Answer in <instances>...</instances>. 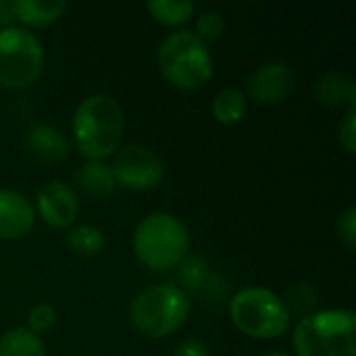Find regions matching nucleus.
Here are the masks:
<instances>
[{
	"label": "nucleus",
	"mask_w": 356,
	"mask_h": 356,
	"mask_svg": "<svg viewBox=\"0 0 356 356\" xmlns=\"http://www.w3.org/2000/svg\"><path fill=\"white\" fill-rule=\"evenodd\" d=\"M73 144L88 161H104L121 148L125 115L119 102L106 94L83 98L71 121Z\"/></svg>",
	"instance_id": "obj_1"
},
{
	"label": "nucleus",
	"mask_w": 356,
	"mask_h": 356,
	"mask_svg": "<svg viewBox=\"0 0 356 356\" xmlns=\"http://www.w3.org/2000/svg\"><path fill=\"white\" fill-rule=\"evenodd\" d=\"M190 250L188 227L171 213L146 215L134 232V252L138 261L156 273L173 271Z\"/></svg>",
	"instance_id": "obj_2"
},
{
	"label": "nucleus",
	"mask_w": 356,
	"mask_h": 356,
	"mask_svg": "<svg viewBox=\"0 0 356 356\" xmlns=\"http://www.w3.org/2000/svg\"><path fill=\"white\" fill-rule=\"evenodd\" d=\"M355 332L350 309H323L298 321L292 344L296 356H356Z\"/></svg>",
	"instance_id": "obj_3"
},
{
	"label": "nucleus",
	"mask_w": 356,
	"mask_h": 356,
	"mask_svg": "<svg viewBox=\"0 0 356 356\" xmlns=\"http://www.w3.org/2000/svg\"><path fill=\"white\" fill-rule=\"evenodd\" d=\"M190 317V298L171 284H161L140 292L129 307L131 327L150 340H163L186 325Z\"/></svg>",
	"instance_id": "obj_4"
},
{
	"label": "nucleus",
	"mask_w": 356,
	"mask_h": 356,
	"mask_svg": "<svg viewBox=\"0 0 356 356\" xmlns=\"http://www.w3.org/2000/svg\"><path fill=\"white\" fill-rule=\"evenodd\" d=\"M156 65L161 75L179 90H200L213 77V56L190 29H179L163 40Z\"/></svg>",
	"instance_id": "obj_5"
},
{
	"label": "nucleus",
	"mask_w": 356,
	"mask_h": 356,
	"mask_svg": "<svg viewBox=\"0 0 356 356\" xmlns=\"http://www.w3.org/2000/svg\"><path fill=\"white\" fill-rule=\"evenodd\" d=\"M229 317L236 330L257 340L282 338L292 323V313L288 311L286 300L273 290L259 286H248L234 294Z\"/></svg>",
	"instance_id": "obj_6"
},
{
	"label": "nucleus",
	"mask_w": 356,
	"mask_h": 356,
	"mask_svg": "<svg viewBox=\"0 0 356 356\" xmlns=\"http://www.w3.org/2000/svg\"><path fill=\"white\" fill-rule=\"evenodd\" d=\"M44 69V48L35 33L23 27L0 29V86L25 90L33 86Z\"/></svg>",
	"instance_id": "obj_7"
},
{
	"label": "nucleus",
	"mask_w": 356,
	"mask_h": 356,
	"mask_svg": "<svg viewBox=\"0 0 356 356\" xmlns=\"http://www.w3.org/2000/svg\"><path fill=\"white\" fill-rule=\"evenodd\" d=\"M111 171L117 188L148 192L161 186L165 177V165L161 156L146 146H125L115 152Z\"/></svg>",
	"instance_id": "obj_8"
},
{
	"label": "nucleus",
	"mask_w": 356,
	"mask_h": 356,
	"mask_svg": "<svg viewBox=\"0 0 356 356\" xmlns=\"http://www.w3.org/2000/svg\"><path fill=\"white\" fill-rule=\"evenodd\" d=\"M33 209L40 219L52 229H67L75 223L79 215V196L69 184L52 179L35 192Z\"/></svg>",
	"instance_id": "obj_9"
},
{
	"label": "nucleus",
	"mask_w": 356,
	"mask_h": 356,
	"mask_svg": "<svg viewBox=\"0 0 356 356\" xmlns=\"http://www.w3.org/2000/svg\"><path fill=\"white\" fill-rule=\"evenodd\" d=\"M294 90V71L282 60H271L252 71L248 79V96L257 104H275Z\"/></svg>",
	"instance_id": "obj_10"
},
{
	"label": "nucleus",
	"mask_w": 356,
	"mask_h": 356,
	"mask_svg": "<svg viewBox=\"0 0 356 356\" xmlns=\"http://www.w3.org/2000/svg\"><path fill=\"white\" fill-rule=\"evenodd\" d=\"M23 146L35 163L46 167L63 163L71 150L69 138L58 127L48 123H38L29 127L23 138Z\"/></svg>",
	"instance_id": "obj_11"
},
{
	"label": "nucleus",
	"mask_w": 356,
	"mask_h": 356,
	"mask_svg": "<svg viewBox=\"0 0 356 356\" xmlns=\"http://www.w3.org/2000/svg\"><path fill=\"white\" fill-rule=\"evenodd\" d=\"M35 225V209L17 190H0V240L25 238Z\"/></svg>",
	"instance_id": "obj_12"
},
{
	"label": "nucleus",
	"mask_w": 356,
	"mask_h": 356,
	"mask_svg": "<svg viewBox=\"0 0 356 356\" xmlns=\"http://www.w3.org/2000/svg\"><path fill=\"white\" fill-rule=\"evenodd\" d=\"M73 181L81 194H86L94 200L108 198L117 190L111 165H106L104 161H86L83 165L77 167Z\"/></svg>",
	"instance_id": "obj_13"
},
{
	"label": "nucleus",
	"mask_w": 356,
	"mask_h": 356,
	"mask_svg": "<svg viewBox=\"0 0 356 356\" xmlns=\"http://www.w3.org/2000/svg\"><path fill=\"white\" fill-rule=\"evenodd\" d=\"M313 92H315V98L321 104H327V106H342V104L355 106V79L350 75L342 73V71H330L323 77H319Z\"/></svg>",
	"instance_id": "obj_14"
},
{
	"label": "nucleus",
	"mask_w": 356,
	"mask_h": 356,
	"mask_svg": "<svg viewBox=\"0 0 356 356\" xmlns=\"http://www.w3.org/2000/svg\"><path fill=\"white\" fill-rule=\"evenodd\" d=\"M67 10L65 0H15V19L27 27H48Z\"/></svg>",
	"instance_id": "obj_15"
},
{
	"label": "nucleus",
	"mask_w": 356,
	"mask_h": 356,
	"mask_svg": "<svg viewBox=\"0 0 356 356\" xmlns=\"http://www.w3.org/2000/svg\"><path fill=\"white\" fill-rule=\"evenodd\" d=\"M248 108L246 94L238 88H225L213 98V117L221 125H236L244 119Z\"/></svg>",
	"instance_id": "obj_16"
},
{
	"label": "nucleus",
	"mask_w": 356,
	"mask_h": 356,
	"mask_svg": "<svg viewBox=\"0 0 356 356\" xmlns=\"http://www.w3.org/2000/svg\"><path fill=\"white\" fill-rule=\"evenodd\" d=\"M65 244L67 248L77 254V257H86V259H92L96 254L102 252L104 248V234L100 227L96 225H75L67 232L65 236Z\"/></svg>",
	"instance_id": "obj_17"
},
{
	"label": "nucleus",
	"mask_w": 356,
	"mask_h": 356,
	"mask_svg": "<svg viewBox=\"0 0 356 356\" xmlns=\"http://www.w3.org/2000/svg\"><path fill=\"white\" fill-rule=\"evenodd\" d=\"M0 356H46V348L27 327H13L0 338Z\"/></svg>",
	"instance_id": "obj_18"
},
{
	"label": "nucleus",
	"mask_w": 356,
	"mask_h": 356,
	"mask_svg": "<svg viewBox=\"0 0 356 356\" xmlns=\"http://www.w3.org/2000/svg\"><path fill=\"white\" fill-rule=\"evenodd\" d=\"M150 17L167 27L184 25L192 19L196 6L190 0H150L146 4Z\"/></svg>",
	"instance_id": "obj_19"
},
{
	"label": "nucleus",
	"mask_w": 356,
	"mask_h": 356,
	"mask_svg": "<svg viewBox=\"0 0 356 356\" xmlns=\"http://www.w3.org/2000/svg\"><path fill=\"white\" fill-rule=\"evenodd\" d=\"M315 305H317V294L313 290V286L309 284H296L294 288L288 290V300H286V307L288 311L292 313H298L302 317L315 313Z\"/></svg>",
	"instance_id": "obj_20"
},
{
	"label": "nucleus",
	"mask_w": 356,
	"mask_h": 356,
	"mask_svg": "<svg viewBox=\"0 0 356 356\" xmlns=\"http://www.w3.org/2000/svg\"><path fill=\"white\" fill-rule=\"evenodd\" d=\"M54 323H56V309L48 302L35 305L27 315V330L35 336L50 332L54 327Z\"/></svg>",
	"instance_id": "obj_21"
},
{
	"label": "nucleus",
	"mask_w": 356,
	"mask_h": 356,
	"mask_svg": "<svg viewBox=\"0 0 356 356\" xmlns=\"http://www.w3.org/2000/svg\"><path fill=\"white\" fill-rule=\"evenodd\" d=\"M223 29H225V19H223V15L217 13V10H204V13L198 17V21H196V31H194V33L207 44V42L217 40V38L223 33Z\"/></svg>",
	"instance_id": "obj_22"
},
{
	"label": "nucleus",
	"mask_w": 356,
	"mask_h": 356,
	"mask_svg": "<svg viewBox=\"0 0 356 356\" xmlns=\"http://www.w3.org/2000/svg\"><path fill=\"white\" fill-rule=\"evenodd\" d=\"M338 140L348 154L356 152V106H348L344 119L338 127Z\"/></svg>",
	"instance_id": "obj_23"
},
{
	"label": "nucleus",
	"mask_w": 356,
	"mask_h": 356,
	"mask_svg": "<svg viewBox=\"0 0 356 356\" xmlns=\"http://www.w3.org/2000/svg\"><path fill=\"white\" fill-rule=\"evenodd\" d=\"M338 238L348 246V248H355L356 246V209L350 207L346 209L340 219H338Z\"/></svg>",
	"instance_id": "obj_24"
},
{
	"label": "nucleus",
	"mask_w": 356,
	"mask_h": 356,
	"mask_svg": "<svg viewBox=\"0 0 356 356\" xmlns=\"http://www.w3.org/2000/svg\"><path fill=\"white\" fill-rule=\"evenodd\" d=\"M173 356H211V353H209V346L200 340H184L175 348Z\"/></svg>",
	"instance_id": "obj_25"
},
{
	"label": "nucleus",
	"mask_w": 356,
	"mask_h": 356,
	"mask_svg": "<svg viewBox=\"0 0 356 356\" xmlns=\"http://www.w3.org/2000/svg\"><path fill=\"white\" fill-rule=\"evenodd\" d=\"M15 21V13H13V2L0 0V29L13 27Z\"/></svg>",
	"instance_id": "obj_26"
},
{
	"label": "nucleus",
	"mask_w": 356,
	"mask_h": 356,
	"mask_svg": "<svg viewBox=\"0 0 356 356\" xmlns=\"http://www.w3.org/2000/svg\"><path fill=\"white\" fill-rule=\"evenodd\" d=\"M261 356H290L288 353H280V350H273V353H265V355Z\"/></svg>",
	"instance_id": "obj_27"
}]
</instances>
